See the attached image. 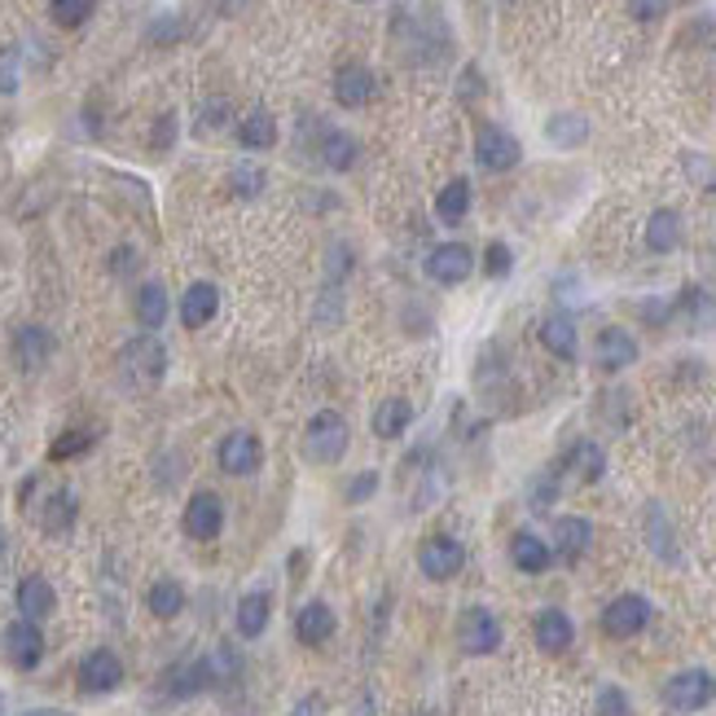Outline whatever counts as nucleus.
<instances>
[{
  "label": "nucleus",
  "mask_w": 716,
  "mask_h": 716,
  "mask_svg": "<svg viewBox=\"0 0 716 716\" xmlns=\"http://www.w3.org/2000/svg\"><path fill=\"white\" fill-rule=\"evenodd\" d=\"M215 312H220V291H215L211 282H194V286L181 295V325H185V330H202Z\"/></svg>",
  "instance_id": "obj_16"
},
{
  "label": "nucleus",
  "mask_w": 716,
  "mask_h": 716,
  "mask_svg": "<svg viewBox=\"0 0 716 716\" xmlns=\"http://www.w3.org/2000/svg\"><path fill=\"white\" fill-rule=\"evenodd\" d=\"M646 532H651V545H655L664 558H677L672 532H668V523H664V510H651V515H646Z\"/></svg>",
  "instance_id": "obj_40"
},
{
  "label": "nucleus",
  "mask_w": 716,
  "mask_h": 716,
  "mask_svg": "<svg viewBox=\"0 0 716 716\" xmlns=\"http://www.w3.org/2000/svg\"><path fill=\"white\" fill-rule=\"evenodd\" d=\"M712 699H716V677L707 668H686V672L668 677V686H664V703L672 712H699Z\"/></svg>",
  "instance_id": "obj_3"
},
{
  "label": "nucleus",
  "mask_w": 716,
  "mask_h": 716,
  "mask_svg": "<svg viewBox=\"0 0 716 716\" xmlns=\"http://www.w3.org/2000/svg\"><path fill=\"white\" fill-rule=\"evenodd\" d=\"M0 558H5V532H0Z\"/></svg>",
  "instance_id": "obj_48"
},
{
  "label": "nucleus",
  "mask_w": 716,
  "mask_h": 716,
  "mask_svg": "<svg viewBox=\"0 0 716 716\" xmlns=\"http://www.w3.org/2000/svg\"><path fill=\"white\" fill-rule=\"evenodd\" d=\"M330 633H334V612H330L325 603H304V607L295 612V638H299L304 646H325Z\"/></svg>",
  "instance_id": "obj_18"
},
{
  "label": "nucleus",
  "mask_w": 716,
  "mask_h": 716,
  "mask_svg": "<svg viewBox=\"0 0 716 716\" xmlns=\"http://www.w3.org/2000/svg\"><path fill=\"white\" fill-rule=\"evenodd\" d=\"M224 114H229V101H207L198 110V133H220L224 128Z\"/></svg>",
  "instance_id": "obj_42"
},
{
  "label": "nucleus",
  "mask_w": 716,
  "mask_h": 716,
  "mask_svg": "<svg viewBox=\"0 0 716 716\" xmlns=\"http://www.w3.org/2000/svg\"><path fill=\"white\" fill-rule=\"evenodd\" d=\"M23 716H75V712H62V707H32V712H23Z\"/></svg>",
  "instance_id": "obj_47"
},
{
  "label": "nucleus",
  "mask_w": 716,
  "mask_h": 716,
  "mask_svg": "<svg viewBox=\"0 0 716 716\" xmlns=\"http://www.w3.org/2000/svg\"><path fill=\"white\" fill-rule=\"evenodd\" d=\"M677 308H681V317H686V325H690L694 334L716 330V295H707L703 286H686Z\"/></svg>",
  "instance_id": "obj_25"
},
{
  "label": "nucleus",
  "mask_w": 716,
  "mask_h": 716,
  "mask_svg": "<svg viewBox=\"0 0 716 716\" xmlns=\"http://www.w3.org/2000/svg\"><path fill=\"white\" fill-rule=\"evenodd\" d=\"M646 247L659 251V256H668V251L681 247V215H677V211L659 207V211L646 220Z\"/></svg>",
  "instance_id": "obj_26"
},
{
  "label": "nucleus",
  "mask_w": 716,
  "mask_h": 716,
  "mask_svg": "<svg viewBox=\"0 0 716 716\" xmlns=\"http://www.w3.org/2000/svg\"><path fill=\"white\" fill-rule=\"evenodd\" d=\"M237 141H243L247 150H269L277 141V119L269 110H251L243 124H237Z\"/></svg>",
  "instance_id": "obj_31"
},
{
  "label": "nucleus",
  "mask_w": 716,
  "mask_h": 716,
  "mask_svg": "<svg viewBox=\"0 0 716 716\" xmlns=\"http://www.w3.org/2000/svg\"><path fill=\"white\" fill-rule=\"evenodd\" d=\"M589 541H593V523H589V519L563 515V519L554 523V550H558L567 563H576V558L589 550Z\"/></svg>",
  "instance_id": "obj_23"
},
{
  "label": "nucleus",
  "mask_w": 716,
  "mask_h": 716,
  "mask_svg": "<svg viewBox=\"0 0 716 716\" xmlns=\"http://www.w3.org/2000/svg\"><path fill=\"white\" fill-rule=\"evenodd\" d=\"M14 603H18V616H23V620L40 625V620L53 616L58 593H53V584H49L45 576H23V580H18V593H14Z\"/></svg>",
  "instance_id": "obj_15"
},
{
  "label": "nucleus",
  "mask_w": 716,
  "mask_h": 716,
  "mask_svg": "<svg viewBox=\"0 0 716 716\" xmlns=\"http://www.w3.org/2000/svg\"><path fill=\"white\" fill-rule=\"evenodd\" d=\"M541 343H545L550 356H558V361H576V351H580V343H576V321H571L567 312H550V317L541 321Z\"/></svg>",
  "instance_id": "obj_17"
},
{
  "label": "nucleus",
  "mask_w": 716,
  "mask_h": 716,
  "mask_svg": "<svg viewBox=\"0 0 716 716\" xmlns=\"http://www.w3.org/2000/svg\"><path fill=\"white\" fill-rule=\"evenodd\" d=\"M457 646L466 655H493L502 646V620L493 612H484V607L461 612V620H457Z\"/></svg>",
  "instance_id": "obj_4"
},
{
  "label": "nucleus",
  "mask_w": 716,
  "mask_h": 716,
  "mask_svg": "<svg viewBox=\"0 0 716 716\" xmlns=\"http://www.w3.org/2000/svg\"><path fill=\"white\" fill-rule=\"evenodd\" d=\"M273 620V593L269 589H251L243 603H237V633L243 638H260Z\"/></svg>",
  "instance_id": "obj_21"
},
{
  "label": "nucleus",
  "mask_w": 716,
  "mask_h": 716,
  "mask_svg": "<svg viewBox=\"0 0 716 716\" xmlns=\"http://www.w3.org/2000/svg\"><path fill=\"white\" fill-rule=\"evenodd\" d=\"M686 172L699 181V185H707V189H716V168L707 163V159H699V155H686Z\"/></svg>",
  "instance_id": "obj_46"
},
{
  "label": "nucleus",
  "mask_w": 716,
  "mask_h": 716,
  "mask_svg": "<svg viewBox=\"0 0 716 716\" xmlns=\"http://www.w3.org/2000/svg\"><path fill=\"white\" fill-rule=\"evenodd\" d=\"M532 633H536V646L545 651V655H563L567 646H571V638H576V629H571V620L558 612V607H550V612H541L536 620H532Z\"/></svg>",
  "instance_id": "obj_19"
},
{
  "label": "nucleus",
  "mask_w": 716,
  "mask_h": 716,
  "mask_svg": "<svg viewBox=\"0 0 716 716\" xmlns=\"http://www.w3.org/2000/svg\"><path fill=\"white\" fill-rule=\"evenodd\" d=\"M49 351H53V338H49V330H45V325H23V330L14 334V356H18V366H23L27 374L45 370Z\"/></svg>",
  "instance_id": "obj_20"
},
{
  "label": "nucleus",
  "mask_w": 716,
  "mask_h": 716,
  "mask_svg": "<svg viewBox=\"0 0 716 716\" xmlns=\"http://www.w3.org/2000/svg\"><path fill=\"white\" fill-rule=\"evenodd\" d=\"M510 558H515V567H519V571L541 576V571L554 563V550H550L536 532H515V541H510Z\"/></svg>",
  "instance_id": "obj_24"
},
{
  "label": "nucleus",
  "mask_w": 716,
  "mask_h": 716,
  "mask_svg": "<svg viewBox=\"0 0 716 716\" xmlns=\"http://www.w3.org/2000/svg\"><path fill=\"white\" fill-rule=\"evenodd\" d=\"M0 646H5V659H10L14 668H23V672L40 668V659H45V633H40V625H32V620H14V625L5 629V638H0Z\"/></svg>",
  "instance_id": "obj_10"
},
{
  "label": "nucleus",
  "mask_w": 716,
  "mask_h": 716,
  "mask_svg": "<svg viewBox=\"0 0 716 716\" xmlns=\"http://www.w3.org/2000/svg\"><path fill=\"white\" fill-rule=\"evenodd\" d=\"M470 269H474V256H470V247H461V243H444V247H435V251L427 256V277L440 282V286L466 282Z\"/></svg>",
  "instance_id": "obj_14"
},
{
  "label": "nucleus",
  "mask_w": 716,
  "mask_h": 716,
  "mask_svg": "<svg viewBox=\"0 0 716 716\" xmlns=\"http://www.w3.org/2000/svg\"><path fill=\"white\" fill-rule=\"evenodd\" d=\"M220 528H224V502H220L215 493H207V489L194 493L189 506H185V536H194V541H215Z\"/></svg>",
  "instance_id": "obj_12"
},
{
  "label": "nucleus",
  "mask_w": 716,
  "mask_h": 716,
  "mask_svg": "<svg viewBox=\"0 0 716 716\" xmlns=\"http://www.w3.org/2000/svg\"><path fill=\"white\" fill-rule=\"evenodd\" d=\"M672 10V0H629V14L638 18V23H655V18H664Z\"/></svg>",
  "instance_id": "obj_43"
},
{
  "label": "nucleus",
  "mask_w": 716,
  "mask_h": 716,
  "mask_svg": "<svg viewBox=\"0 0 716 716\" xmlns=\"http://www.w3.org/2000/svg\"><path fill=\"white\" fill-rule=\"evenodd\" d=\"M519 159H523L519 141L497 124H484L480 137H474V163H480L484 172H510Z\"/></svg>",
  "instance_id": "obj_8"
},
{
  "label": "nucleus",
  "mask_w": 716,
  "mask_h": 716,
  "mask_svg": "<svg viewBox=\"0 0 716 716\" xmlns=\"http://www.w3.org/2000/svg\"><path fill=\"white\" fill-rule=\"evenodd\" d=\"M75 515H79L75 493H71V489H58V493H49L45 506H40V528H45L49 536H58V532H66V528L75 523Z\"/></svg>",
  "instance_id": "obj_27"
},
{
  "label": "nucleus",
  "mask_w": 716,
  "mask_h": 716,
  "mask_svg": "<svg viewBox=\"0 0 716 716\" xmlns=\"http://www.w3.org/2000/svg\"><path fill=\"white\" fill-rule=\"evenodd\" d=\"M563 470H576L584 484H593V480H603V470H607V457H603V448L598 444H589V440H580V444H571V453L563 457Z\"/></svg>",
  "instance_id": "obj_29"
},
{
  "label": "nucleus",
  "mask_w": 716,
  "mask_h": 716,
  "mask_svg": "<svg viewBox=\"0 0 716 716\" xmlns=\"http://www.w3.org/2000/svg\"><path fill=\"white\" fill-rule=\"evenodd\" d=\"M229 185H233L237 198H260L264 185H269V176H264V168H256V163H237L233 176H229Z\"/></svg>",
  "instance_id": "obj_36"
},
{
  "label": "nucleus",
  "mask_w": 716,
  "mask_h": 716,
  "mask_svg": "<svg viewBox=\"0 0 716 716\" xmlns=\"http://www.w3.org/2000/svg\"><path fill=\"white\" fill-rule=\"evenodd\" d=\"M49 10H53V23H58V27H79V23L92 18L97 0H53Z\"/></svg>",
  "instance_id": "obj_37"
},
{
  "label": "nucleus",
  "mask_w": 716,
  "mask_h": 716,
  "mask_svg": "<svg viewBox=\"0 0 716 716\" xmlns=\"http://www.w3.org/2000/svg\"><path fill=\"white\" fill-rule=\"evenodd\" d=\"M418 567H422L427 580H453L466 567V550H461L457 536H431L418 550Z\"/></svg>",
  "instance_id": "obj_9"
},
{
  "label": "nucleus",
  "mask_w": 716,
  "mask_h": 716,
  "mask_svg": "<svg viewBox=\"0 0 716 716\" xmlns=\"http://www.w3.org/2000/svg\"><path fill=\"white\" fill-rule=\"evenodd\" d=\"M545 137L554 141V146H563V150H571V146H580L584 137H589V124L580 114H554L550 124H545Z\"/></svg>",
  "instance_id": "obj_35"
},
{
  "label": "nucleus",
  "mask_w": 716,
  "mask_h": 716,
  "mask_svg": "<svg viewBox=\"0 0 716 716\" xmlns=\"http://www.w3.org/2000/svg\"><path fill=\"white\" fill-rule=\"evenodd\" d=\"M215 461H220V470H224V474H233V480H247V474H256V470H260L264 448H260V440H256L251 431H233V435H224V440H220Z\"/></svg>",
  "instance_id": "obj_5"
},
{
  "label": "nucleus",
  "mask_w": 716,
  "mask_h": 716,
  "mask_svg": "<svg viewBox=\"0 0 716 716\" xmlns=\"http://www.w3.org/2000/svg\"><path fill=\"white\" fill-rule=\"evenodd\" d=\"M593 361H598L603 374H620V370H629V366L638 361V343H633V334L620 330V325H607V330L598 334V347H593Z\"/></svg>",
  "instance_id": "obj_13"
},
{
  "label": "nucleus",
  "mask_w": 716,
  "mask_h": 716,
  "mask_svg": "<svg viewBox=\"0 0 716 716\" xmlns=\"http://www.w3.org/2000/svg\"><path fill=\"white\" fill-rule=\"evenodd\" d=\"M88 448H92V431H62V435L53 440L49 457H53V461H66V457H79V453H88Z\"/></svg>",
  "instance_id": "obj_38"
},
{
  "label": "nucleus",
  "mask_w": 716,
  "mask_h": 716,
  "mask_svg": "<svg viewBox=\"0 0 716 716\" xmlns=\"http://www.w3.org/2000/svg\"><path fill=\"white\" fill-rule=\"evenodd\" d=\"M119 370L133 387H155L163 374H168V347L150 334H137L128 338V347L119 351Z\"/></svg>",
  "instance_id": "obj_1"
},
{
  "label": "nucleus",
  "mask_w": 716,
  "mask_h": 716,
  "mask_svg": "<svg viewBox=\"0 0 716 716\" xmlns=\"http://www.w3.org/2000/svg\"><path fill=\"white\" fill-rule=\"evenodd\" d=\"M651 625V603L642 598V593H620V598L603 612V629L607 638H633Z\"/></svg>",
  "instance_id": "obj_11"
},
{
  "label": "nucleus",
  "mask_w": 716,
  "mask_h": 716,
  "mask_svg": "<svg viewBox=\"0 0 716 716\" xmlns=\"http://www.w3.org/2000/svg\"><path fill=\"white\" fill-rule=\"evenodd\" d=\"M598 716H633V703L620 686H603L598 690Z\"/></svg>",
  "instance_id": "obj_39"
},
{
  "label": "nucleus",
  "mask_w": 716,
  "mask_h": 716,
  "mask_svg": "<svg viewBox=\"0 0 716 716\" xmlns=\"http://www.w3.org/2000/svg\"><path fill=\"white\" fill-rule=\"evenodd\" d=\"M317 155H321V163H325L330 172H347V168L356 163V155H361V146H356L347 133L330 128V133H321V146H317Z\"/></svg>",
  "instance_id": "obj_28"
},
{
  "label": "nucleus",
  "mask_w": 716,
  "mask_h": 716,
  "mask_svg": "<svg viewBox=\"0 0 716 716\" xmlns=\"http://www.w3.org/2000/svg\"><path fill=\"white\" fill-rule=\"evenodd\" d=\"M304 453L312 457V461H321V466H330V461H338L343 453H347V422L338 418V413H317L312 422H308V431H304Z\"/></svg>",
  "instance_id": "obj_2"
},
{
  "label": "nucleus",
  "mask_w": 716,
  "mask_h": 716,
  "mask_svg": "<svg viewBox=\"0 0 716 716\" xmlns=\"http://www.w3.org/2000/svg\"><path fill=\"white\" fill-rule=\"evenodd\" d=\"M168 291H163V282H146L141 291H137V321H141V330H163V321H168Z\"/></svg>",
  "instance_id": "obj_32"
},
{
  "label": "nucleus",
  "mask_w": 716,
  "mask_h": 716,
  "mask_svg": "<svg viewBox=\"0 0 716 716\" xmlns=\"http://www.w3.org/2000/svg\"><path fill=\"white\" fill-rule=\"evenodd\" d=\"M14 88H18V53L0 49V92H14Z\"/></svg>",
  "instance_id": "obj_45"
},
{
  "label": "nucleus",
  "mask_w": 716,
  "mask_h": 716,
  "mask_svg": "<svg viewBox=\"0 0 716 716\" xmlns=\"http://www.w3.org/2000/svg\"><path fill=\"white\" fill-rule=\"evenodd\" d=\"M75 681H79L84 694H110V690H119V681H124V659H119L114 651H106V646H97L79 659Z\"/></svg>",
  "instance_id": "obj_6"
},
{
  "label": "nucleus",
  "mask_w": 716,
  "mask_h": 716,
  "mask_svg": "<svg viewBox=\"0 0 716 716\" xmlns=\"http://www.w3.org/2000/svg\"><path fill=\"white\" fill-rule=\"evenodd\" d=\"M409 422H413V405L409 400H383L374 409V435L379 440H400L409 431Z\"/></svg>",
  "instance_id": "obj_33"
},
{
  "label": "nucleus",
  "mask_w": 716,
  "mask_h": 716,
  "mask_svg": "<svg viewBox=\"0 0 716 716\" xmlns=\"http://www.w3.org/2000/svg\"><path fill=\"white\" fill-rule=\"evenodd\" d=\"M379 493V474L374 470H361V474H356V480L347 484V502L356 506V502H366V497H374Z\"/></svg>",
  "instance_id": "obj_44"
},
{
  "label": "nucleus",
  "mask_w": 716,
  "mask_h": 716,
  "mask_svg": "<svg viewBox=\"0 0 716 716\" xmlns=\"http://www.w3.org/2000/svg\"><path fill=\"white\" fill-rule=\"evenodd\" d=\"M510 269H515L510 247H506V243H489V251H484V273H489V277H506Z\"/></svg>",
  "instance_id": "obj_41"
},
{
  "label": "nucleus",
  "mask_w": 716,
  "mask_h": 716,
  "mask_svg": "<svg viewBox=\"0 0 716 716\" xmlns=\"http://www.w3.org/2000/svg\"><path fill=\"white\" fill-rule=\"evenodd\" d=\"M146 607L155 620H176L185 612V589L176 580H155L150 593H146Z\"/></svg>",
  "instance_id": "obj_30"
},
{
  "label": "nucleus",
  "mask_w": 716,
  "mask_h": 716,
  "mask_svg": "<svg viewBox=\"0 0 716 716\" xmlns=\"http://www.w3.org/2000/svg\"><path fill=\"white\" fill-rule=\"evenodd\" d=\"M215 686H220V672H215V659H211V655L185 659V664L168 668V677H163V690H168L172 699H194V694L215 690Z\"/></svg>",
  "instance_id": "obj_7"
},
{
  "label": "nucleus",
  "mask_w": 716,
  "mask_h": 716,
  "mask_svg": "<svg viewBox=\"0 0 716 716\" xmlns=\"http://www.w3.org/2000/svg\"><path fill=\"white\" fill-rule=\"evenodd\" d=\"M466 211H470V181H448L444 189H440V198H435V215L444 220V224H461L466 220Z\"/></svg>",
  "instance_id": "obj_34"
},
{
  "label": "nucleus",
  "mask_w": 716,
  "mask_h": 716,
  "mask_svg": "<svg viewBox=\"0 0 716 716\" xmlns=\"http://www.w3.org/2000/svg\"><path fill=\"white\" fill-rule=\"evenodd\" d=\"M334 97H338V106H366L370 97H374V75L366 71V66H356V62H347V66H338V75H334Z\"/></svg>",
  "instance_id": "obj_22"
}]
</instances>
